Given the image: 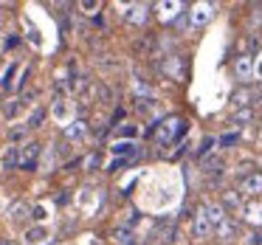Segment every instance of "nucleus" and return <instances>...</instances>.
Returning <instances> with one entry per match:
<instances>
[{
	"instance_id": "obj_1",
	"label": "nucleus",
	"mask_w": 262,
	"mask_h": 245,
	"mask_svg": "<svg viewBox=\"0 0 262 245\" xmlns=\"http://www.w3.org/2000/svg\"><path fill=\"white\" fill-rule=\"evenodd\" d=\"M186 132V121H178V119H169L155 130V141L158 144H169V141H178V136Z\"/></svg>"
},
{
	"instance_id": "obj_2",
	"label": "nucleus",
	"mask_w": 262,
	"mask_h": 245,
	"mask_svg": "<svg viewBox=\"0 0 262 245\" xmlns=\"http://www.w3.org/2000/svg\"><path fill=\"white\" fill-rule=\"evenodd\" d=\"M40 149H42V144H37V141H29L26 147H20L17 169H34V166H37V158H40Z\"/></svg>"
},
{
	"instance_id": "obj_3",
	"label": "nucleus",
	"mask_w": 262,
	"mask_h": 245,
	"mask_svg": "<svg viewBox=\"0 0 262 245\" xmlns=\"http://www.w3.org/2000/svg\"><path fill=\"white\" fill-rule=\"evenodd\" d=\"M234 74H237V79H251V74H254V62H251L248 54H243V57H237V62H234Z\"/></svg>"
},
{
	"instance_id": "obj_4",
	"label": "nucleus",
	"mask_w": 262,
	"mask_h": 245,
	"mask_svg": "<svg viewBox=\"0 0 262 245\" xmlns=\"http://www.w3.org/2000/svg\"><path fill=\"white\" fill-rule=\"evenodd\" d=\"M48 237H51V234H48L46 226H34V228L26 231V245H46Z\"/></svg>"
},
{
	"instance_id": "obj_5",
	"label": "nucleus",
	"mask_w": 262,
	"mask_h": 245,
	"mask_svg": "<svg viewBox=\"0 0 262 245\" xmlns=\"http://www.w3.org/2000/svg\"><path fill=\"white\" fill-rule=\"evenodd\" d=\"M88 136V121H71L68 130H65V138L68 141H82Z\"/></svg>"
},
{
	"instance_id": "obj_6",
	"label": "nucleus",
	"mask_w": 262,
	"mask_h": 245,
	"mask_svg": "<svg viewBox=\"0 0 262 245\" xmlns=\"http://www.w3.org/2000/svg\"><path fill=\"white\" fill-rule=\"evenodd\" d=\"M211 228H214V226L209 222L206 211H198V217H194V237H209Z\"/></svg>"
},
{
	"instance_id": "obj_7",
	"label": "nucleus",
	"mask_w": 262,
	"mask_h": 245,
	"mask_svg": "<svg viewBox=\"0 0 262 245\" xmlns=\"http://www.w3.org/2000/svg\"><path fill=\"white\" fill-rule=\"evenodd\" d=\"M243 192H245V194H259V192H262V175H259V172L243 177Z\"/></svg>"
},
{
	"instance_id": "obj_8",
	"label": "nucleus",
	"mask_w": 262,
	"mask_h": 245,
	"mask_svg": "<svg viewBox=\"0 0 262 245\" xmlns=\"http://www.w3.org/2000/svg\"><path fill=\"white\" fill-rule=\"evenodd\" d=\"M206 217H209L211 226H220L223 220H226V211H223V206H206Z\"/></svg>"
},
{
	"instance_id": "obj_9",
	"label": "nucleus",
	"mask_w": 262,
	"mask_h": 245,
	"mask_svg": "<svg viewBox=\"0 0 262 245\" xmlns=\"http://www.w3.org/2000/svg\"><path fill=\"white\" fill-rule=\"evenodd\" d=\"M17 158H20V147H9L3 152V169H17Z\"/></svg>"
},
{
	"instance_id": "obj_10",
	"label": "nucleus",
	"mask_w": 262,
	"mask_h": 245,
	"mask_svg": "<svg viewBox=\"0 0 262 245\" xmlns=\"http://www.w3.org/2000/svg\"><path fill=\"white\" fill-rule=\"evenodd\" d=\"M29 209H26V206H14L12 209V222L14 226H26V222H29Z\"/></svg>"
},
{
	"instance_id": "obj_11",
	"label": "nucleus",
	"mask_w": 262,
	"mask_h": 245,
	"mask_svg": "<svg viewBox=\"0 0 262 245\" xmlns=\"http://www.w3.org/2000/svg\"><path fill=\"white\" fill-rule=\"evenodd\" d=\"M234 231H237V226H234L231 220H223L220 226H217V234H220V237H234Z\"/></svg>"
},
{
	"instance_id": "obj_12",
	"label": "nucleus",
	"mask_w": 262,
	"mask_h": 245,
	"mask_svg": "<svg viewBox=\"0 0 262 245\" xmlns=\"http://www.w3.org/2000/svg\"><path fill=\"white\" fill-rule=\"evenodd\" d=\"M46 119V110L42 107H37L34 113H31V119H29V127H40V121Z\"/></svg>"
},
{
	"instance_id": "obj_13",
	"label": "nucleus",
	"mask_w": 262,
	"mask_h": 245,
	"mask_svg": "<svg viewBox=\"0 0 262 245\" xmlns=\"http://www.w3.org/2000/svg\"><path fill=\"white\" fill-rule=\"evenodd\" d=\"M211 17V12H209V9H198V12H194V26H200V23H206V20H209Z\"/></svg>"
},
{
	"instance_id": "obj_14",
	"label": "nucleus",
	"mask_w": 262,
	"mask_h": 245,
	"mask_svg": "<svg viewBox=\"0 0 262 245\" xmlns=\"http://www.w3.org/2000/svg\"><path fill=\"white\" fill-rule=\"evenodd\" d=\"M243 121H251V110H239L237 116H234V124L243 127Z\"/></svg>"
},
{
	"instance_id": "obj_15",
	"label": "nucleus",
	"mask_w": 262,
	"mask_h": 245,
	"mask_svg": "<svg viewBox=\"0 0 262 245\" xmlns=\"http://www.w3.org/2000/svg\"><path fill=\"white\" fill-rule=\"evenodd\" d=\"M211 147H214V138H206V141H203V144H200V149H198V155H200V158H203V155H206V152H211Z\"/></svg>"
},
{
	"instance_id": "obj_16",
	"label": "nucleus",
	"mask_w": 262,
	"mask_h": 245,
	"mask_svg": "<svg viewBox=\"0 0 262 245\" xmlns=\"http://www.w3.org/2000/svg\"><path fill=\"white\" fill-rule=\"evenodd\" d=\"M17 110H20V99H14V102L6 107V119H14V116H17Z\"/></svg>"
},
{
	"instance_id": "obj_17",
	"label": "nucleus",
	"mask_w": 262,
	"mask_h": 245,
	"mask_svg": "<svg viewBox=\"0 0 262 245\" xmlns=\"http://www.w3.org/2000/svg\"><path fill=\"white\" fill-rule=\"evenodd\" d=\"M248 93H245V91H239V93H234V104H239V107H243V104H248Z\"/></svg>"
},
{
	"instance_id": "obj_18",
	"label": "nucleus",
	"mask_w": 262,
	"mask_h": 245,
	"mask_svg": "<svg viewBox=\"0 0 262 245\" xmlns=\"http://www.w3.org/2000/svg\"><path fill=\"white\" fill-rule=\"evenodd\" d=\"M26 136V127H14L12 132H9V138H12V141H17V138H23Z\"/></svg>"
},
{
	"instance_id": "obj_19",
	"label": "nucleus",
	"mask_w": 262,
	"mask_h": 245,
	"mask_svg": "<svg viewBox=\"0 0 262 245\" xmlns=\"http://www.w3.org/2000/svg\"><path fill=\"white\" fill-rule=\"evenodd\" d=\"M31 217H34V220H46V209H42V206H37V209H31Z\"/></svg>"
},
{
	"instance_id": "obj_20",
	"label": "nucleus",
	"mask_w": 262,
	"mask_h": 245,
	"mask_svg": "<svg viewBox=\"0 0 262 245\" xmlns=\"http://www.w3.org/2000/svg\"><path fill=\"white\" fill-rule=\"evenodd\" d=\"M234 141H237V132H228V136H223V138H220L223 147H228V144H234Z\"/></svg>"
},
{
	"instance_id": "obj_21",
	"label": "nucleus",
	"mask_w": 262,
	"mask_h": 245,
	"mask_svg": "<svg viewBox=\"0 0 262 245\" xmlns=\"http://www.w3.org/2000/svg\"><path fill=\"white\" fill-rule=\"evenodd\" d=\"M130 147H133V144H116L113 152H130Z\"/></svg>"
},
{
	"instance_id": "obj_22",
	"label": "nucleus",
	"mask_w": 262,
	"mask_h": 245,
	"mask_svg": "<svg viewBox=\"0 0 262 245\" xmlns=\"http://www.w3.org/2000/svg\"><path fill=\"white\" fill-rule=\"evenodd\" d=\"M82 9H85L88 14H93V12H96V9H99V3H82Z\"/></svg>"
},
{
	"instance_id": "obj_23",
	"label": "nucleus",
	"mask_w": 262,
	"mask_h": 245,
	"mask_svg": "<svg viewBox=\"0 0 262 245\" xmlns=\"http://www.w3.org/2000/svg\"><path fill=\"white\" fill-rule=\"evenodd\" d=\"M113 239H119V242H124V239H127V231H124V228H119V231L113 234Z\"/></svg>"
},
{
	"instance_id": "obj_24",
	"label": "nucleus",
	"mask_w": 262,
	"mask_h": 245,
	"mask_svg": "<svg viewBox=\"0 0 262 245\" xmlns=\"http://www.w3.org/2000/svg\"><path fill=\"white\" fill-rule=\"evenodd\" d=\"M65 113H68V107H65V104H57V119H65Z\"/></svg>"
},
{
	"instance_id": "obj_25",
	"label": "nucleus",
	"mask_w": 262,
	"mask_h": 245,
	"mask_svg": "<svg viewBox=\"0 0 262 245\" xmlns=\"http://www.w3.org/2000/svg\"><path fill=\"white\" fill-rule=\"evenodd\" d=\"M0 245H14V242H0Z\"/></svg>"
}]
</instances>
